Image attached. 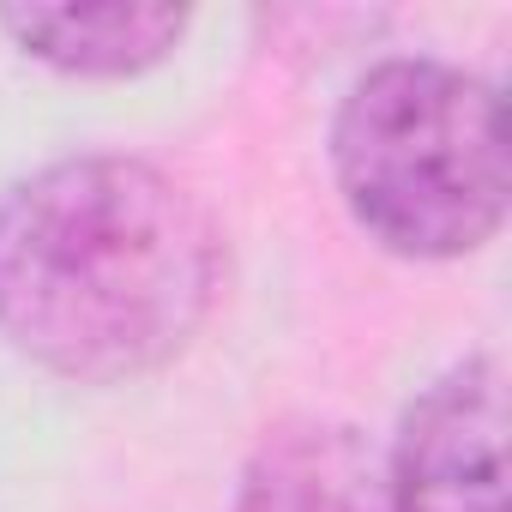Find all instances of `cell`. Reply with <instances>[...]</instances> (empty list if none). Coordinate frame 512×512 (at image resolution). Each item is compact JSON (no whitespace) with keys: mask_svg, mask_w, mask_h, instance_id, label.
I'll list each match as a JSON object with an SVG mask.
<instances>
[{"mask_svg":"<svg viewBox=\"0 0 512 512\" xmlns=\"http://www.w3.org/2000/svg\"><path fill=\"white\" fill-rule=\"evenodd\" d=\"M217 284L205 205L139 157H67L0 199V332L79 386L163 368Z\"/></svg>","mask_w":512,"mask_h":512,"instance_id":"obj_1","label":"cell"},{"mask_svg":"<svg viewBox=\"0 0 512 512\" xmlns=\"http://www.w3.org/2000/svg\"><path fill=\"white\" fill-rule=\"evenodd\" d=\"M332 163L356 223L410 260H458L506 217L500 97L440 61L362 73L338 109Z\"/></svg>","mask_w":512,"mask_h":512,"instance_id":"obj_2","label":"cell"},{"mask_svg":"<svg viewBox=\"0 0 512 512\" xmlns=\"http://www.w3.org/2000/svg\"><path fill=\"white\" fill-rule=\"evenodd\" d=\"M392 512H506V374L470 356L434 380L386 464Z\"/></svg>","mask_w":512,"mask_h":512,"instance_id":"obj_3","label":"cell"},{"mask_svg":"<svg viewBox=\"0 0 512 512\" xmlns=\"http://www.w3.org/2000/svg\"><path fill=\"white\" fill-rule=\"evenodd\" d=\"M235 512H392V488L356 428L296 422L253 452Z\"/></svg>","mask_w":512,"mask_h":512,"instance_id":"obj_4","label":"cell"},{"mask_svg":"<svg viewBox=\"0 0 512 512\" xmlns=\"http://www.w3.org/2000/svg\"><path fill=\"white\" fill-rule=\"evenodd\" d=\"M19 37L25 55L61 67V73H85V79H121L139 67H157L181 31L187 13L181 7H7L0 13Z\"/></svg>","mask_w":512,"mask_h":512,"instance_id":"obj_5","label":"cell"}]
</instances>
